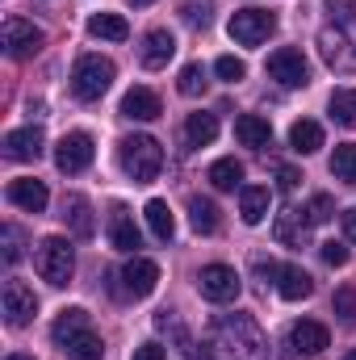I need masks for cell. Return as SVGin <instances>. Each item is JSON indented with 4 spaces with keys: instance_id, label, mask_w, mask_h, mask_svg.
Listing matches in <instances>:
<instances>
[{
    "instance_id": "1",
    "label": "cell",
    "mask_w": 356,
    "mask_h": 360,
    "mask_svg": "<svg viewBox=\"0 0 356 360\" xmlns=\"http://www.w3.org/2000/svg\"><path fill=\"white\" fill-rule=\"evenodd\" d=\"M201 360H268V344L248 314H227L205 331Z\"/></svg>"
},
{
    "instance_id": "2",
    "label": "cell",
    "mask_w": 356,
    "mask_h": 360,
    "mask_svg": "<svg viewBox=\"0 0 356 360\" xmlns=\"http://www.w3.org/2000/svg\"><path fill=\"white\" fill-rule=\"evenodd\" d=\"M117 160H122V172L134 184H147V180L160 176V168H164V147L151 134H130V139H122Z\"/></svg>"
},
{
    "instance_id": "3",
    "label": "cell",
    "mask_w": 356,
    "mask_h": 360,
    "mask_svg": "<svg viewBox=\"0 0 356 360\" xmlns=\"http://www.w3.org/2000/svg\"><path fill=\"white\" fill-rule=\"evenodd\" d=\"M113 76H117L113 59H105V55H80L76 68H72V92H76V101H101L109 92V84H113Z\"/></svg>"
},
{
    "instance_id": "4",
    "label": "cell",
    "mask_w": 356,
    "mask_h": 360,
    "mask_svg": "<svg viewBox=\"0 0 356 360\" xmlns=\"http://www.w3.org/2000/svg\"><path fill=\"white\" fill-rule=\"evenodd\" d=\"M34 264H38V276H42L46 285L63 289V285L72 281V272H76V252H72V243H68L63 235H46V239L38 243Z\"/></svg>"
},
{
    "instance_id": "5",
    "label": "cell",
    "mask_w": 356,
    "mask_h": 360,
    "mask_svg": "<svg viewBox=\"0 0 356 360\" xmlns=\"http://www.w3.org/2000/svg\"><path fill=\"white\" fill-rule=\"evenodd\" d=\"M272 30H276V13H268V8H235L227 21V34L239 46H260V42H268Z\"/></svg>"
},
{
    "instance_id": "6",
    "label": "cell",
    "mask_w": 356,
    "mask_h": 360,
    "mask_svg": "<svg viewBox=\"0 0 356 360\" xmlns=\"http://www.w3.org/2000/svg\"><path fill=\"white\" fill-rule=\"evenodd\" d=\"M197 289H201V297H205V302L227 306V302H235V297H239L243 281H239V272L231 269V264H205V269L197 272Z\"/></svg>"
},
{
    "instance_id": "7",
    "label": "cell",
    "mask_w": 356,
    "mask_h": 360,
    "mask_svg": "<svg viewBox=\"0 0 356 360\" xmlns=\"http://www.w3.org/2000/svg\"><path fill=\"white\" fill-rule=\"evenodd\" d=\"M268 76L281 84V89H306L310 84V63L298 46H281L268 55Z\"/></svg>"
},
{
    "instance_id": "8",
    "label": "cell",
    "mask_w": 356,
    "mask_h": 360,
    "mask_svg": "<svg viewBox=\"0 0 356 360\" xmlns=\"http://www.w3.org/2000/svg\"><path fill=\"white\" fill-rule=\"evenodd\" d=\"M0 42H4V51H8L13 59H30V55L42 51L46 34H42L34 21H25V17H8L4 30H0Z\"/></svg>"
},
{
    "instance_id": "9",
    "label": "cell",
    "mask_w": 356,
    "mask_h": 360,
    "mask_svg": "<svg viewBox=\"0 0 356 360\" xmlns=\"http://www.w3.org/2000/svg\"><path fill=\"white\" fill-rule=\"evenodd\" d=\"M0 302H4V319H8V327H30L34 314H38V293H34L25 281H17V276L4 281Z\"/></svg>"
},
{
    "instance_id": "10",
    "label": "cell",
    "mask_w": 356,
    "mask_h": 360,
    "mask_svg": "<svg viewBox=\"0 0 356 360\" xmlns=\"http://www.w3.org/2000/svg\"><path fill=\"white\" fill-rule=\"evenodd\" d=\"M92 155H96L92 134L72 130V134H63V139H59V147H55V168H59V172H68V176H76V172H84V168L92 164Z\"/></svg>"
},
{
    "instance_id": "11",
    "label": "cell",
    "mask_w": 356,
    "mask_h": 360,
    "mask_svg": "<svg viewBox=\"0 0 356 360\" xmlns=\"http://www.w3.org/2000/svg\"><path fill=\"white\" fill-rule=\"evenodd\" d=\"M319 55H323V63L336 68V72H352L356 68L352 42H348V34H344L340 25H323V30H319Z\"/></svg>"
},
{
    "instance_id": "12",
    "label": "cell",
    "mask_w": 356,
    "mask_h": 360,
    "mask_svg": "<svg viewBox=\"0 0 356 360\" xmlns=\"http://www.w3.org/2000/svg\"><path fill=\"white\" fill-rule=\"evenodd\" d=\"M155 285H160V264L147 256H134L122 269V293L126 297H147V293H155Z\"/></svg>"
},
{
    "instance_id": "13",
    "label": "cell",
    "mask_w": 356,
    "mask_h": 360,
    "mask_svg": "<svg viewBox=\"0 0 356 360\" xmlns=\"http://www.w3.org/2000/svg\"><path fill=\"white\" fill-rule=\"evenodd\" d=\"M42 147H46L42 126H21V130H8V134H4V155H8V160H17V164L38 160V155H42Z\"/></svg>"
},
{
    "instance_id": "14",
    "label": "cell",
    "mask_w": 356,
    "mask_h": 360,
    "mask_svg": "<svg viewBox=\"0 0 356 360\" xmlns=\"http://www.w3.org/2000/svg\"><path fill=\"white\" fill-rule=\"evenodd\" d=\"M172 55H177V38H172V30H151V34L143 38L139 63H143L147 72H160V68L172 63Z\"/></svg>"
},
{
    "instance_id": "15",
    "label": "cell",
    "mask_w": 356,
    "mask_h": 360,
    "mask_svg": "<svg viewBox=\"0 0 356 360\" xmlns=\"http://www.w3.org/2000/svg\"><path fill=\"white\" fill-rule=\"evenodd\" d=\"M289 340H293V348H298L302 356H319V352L331 348V331H327L323 323H314V319H298V323L289 327Z\"/></svg>"
},
{
    "instance_id": "16",
    "label": "cell",
    "mask_w": 356,
    "mask_h": 360,
    "mask_svg": "<svg viewBox=\"0 0 356 360\" xmlns=\"http://www.w3.org/2000/svg\"><path fill=\"white\" fill-rule=\"evenodd\" d=\"M109 243H113L117 252H139V248H143V235H139L134 214H130L126 205H113V210H109Z\"/></svg>"
},
{
    "instance_id": "17",
    "label": "cell",
    "mask_w": 356,
    "mask_h": 360,
    "mask_svg": "<svg viewBox=\"0 0 356 360\" xmlns=\"http://www.w3.org/2000/svg\"><path fill=\"white\" fill-rule=\"evenodd\" d=\"M63 222H68V231H72L76 239H92L96 218H92V205H89L84 193H68V197H63Z\"/></svg>"
},
{
    "instance_id": "18",
    "label": "cell",
    "mask_w": 356,
    "mask_h": 360,
    "mask_svg": "<svg viewBox=\"0 0 356 360\" xmlns=\"http://www.w3.org/2000/svg\"><path fill=\"white\" fill-rule=\"evenodd\" d=\"M272 235H276V243H285V248H306V243H310V218H306V210H285V214L276 218Z\"/></svg>"
},
{
    "instance_id": "19",
    "label": "cell",
    "mask_w": 356,
    "mask_h": 360,
    "mask_svg": "<svg viewBox=\"0 0 356 360\" xmlns=\"http://www.w3.org/2000/svg\"><path fill=\"white\" fill-rule=\"evenodd\" d=\"M8 201H13V205H21L25 214H42V210H46V201H51V193H46V184H42V180L21 176V180H8Z\"/></svg>"
},
{
    "instance_id": "20",
    "label": "cell",
    "mask_w": 356,
    "mask_h": 360,
    "mask_svg": "<svg viewBox=\"0 0 356 360\" xmlns=\"http://www.w3.org/2000/svg\"><path fill=\"white\" fill-rule=\"evenodd\" d=\"M276 293L285 302H302V297L314 293V276L302 269V264H281V272H276Z\"/></svg>"
},
{
    "instance_id": "21",
    "label": "cell",
    "mask_w": 356,
    "mask_h": 360,
    "mask_svg": "<svg viewBox=\"0 0 356 360\" xmlns=\"http://www.w3.org/2000/svg\"><path fill=\"white\" fill-rule=\"evenodd\" d=\"M268 201H272L268 184H243L239 188V214H243L248 226H260L268 218Z\"/></svg>"
},
{
    "instance_id": "22",
    "label": "cell",
    "mask_w": 356,
    "mask_h": 360,
    "mask_svg": "<svg viewBox=\"0 0 356 360\" xmlns=\"http://www.w3.org/2000/svg\"><path fill=\"white\" fill-rule=\"evenodd\" d=\"M122 113L134 117V122H155V117L164 113V105H160V96L151 89H130L122 96Z\"/></svg>"
},
{
    "instance_id": "23",
    "label": "cell",
    "mask_w": 356,
    "mask_h": 360,
    "mask_svg": "<svg viewBox=\"0 0 356 360\" xmlns=\"http://www.w3.org/2000/svg\"><path fill=\"white\" fill-rule=\"evenodd\" d=\"M235 139L243 147H252V151H265L268 143H272V126H268V117H260V113H243L235 122Z\"/></svg>"
},
{
    "instance_id": "24",
    "label": "cell",
    "mask_w": 356,
    "mask_h": 360,
    "mask_svg": "<svg viewBox=\"0 0 356 360\" xmlns=\"http://www.w3.org/2000/svg\"><path fill=\"white\" fill-rule=\"evenodd\" d=\"M59 352H63L68 360H101V356H105V344H101V335H96V331L84 327V331L68 335V340L59 344Z\"/></svg>"
},
{
    "instance_id": "25",
    "label": "cell",
    "mask_w": 356,
    "mask_h": 360,
    "mask_svg": "<svg viewBox=\"0 0 356 360\" xmlns=\"http://www.w3.org/2000/svg\"><path fill=\"white\" fill-rule=\"evenodd\" d=\"M289 147H293L298 155H314V151L323 147V126L310 122V117L293 122V126H289Z\"/></svg>"
},
{
    "instance_id": "26",
    "label": "cell",
    "mask_w": 356,
    "mask_h": 360,
    "mask_svg": "<svg viewBox=\"0 0 356 360\" xmlns=\"http://www.w3.org/2000/svg\"><path fill=\"white\" fill-rule=\"evenodd\" d=\"M143 214H147V226H151V235H155L160 243H172V235H177V218H172V210H168V201H160V197H151Z\"/></svg>"
},
{
    "instance_id": "27",
    "label": "cell",
    "mask_w": 356,
    "mask_h": 360,
    "mask_svg": "<svg viewBox=\"0 0 356 360\" xmlns=\"http://www.w3.org/2000/svg\"><path fill=\"white\" fill-rule=\"evenodd\" d=\"M89 34L92 38H109V42H126V38H130V25H126L122 13H92Z\"/></svg>"
},
{
    "instance_id": "28",
    "label": "cell",
    "mask_w": 356,
    "mask_h": 360,
    "mask_svg": "<svg viewBox=\"0 0 356 360\" xmlns=\"http://www.w3.org/2000/svg\"><path fill=\"white\" fill-rule=\"evenodd\" d=\"M218 139V117L214 113H189L184 122V143L189 147H210Z\"/></svg>"
},
{
    "instance_id": "29",
    "label": "cell",
    "mask_w": 356,
    "mask_h": 360,
    "mask_svg": "<svg viewBox=\"0 0 356 360\" xmlns=\"http://www.w3.org/2000/svg\"><path fill=\"white\" fill-rule=\"evenodd\" d=\"M189 222L197 235H214L218 231V205L210 197H189Z\"/></svg>"
},
{
    "instance_id": "30",
    "label": "cell",
    "mask_w": 356,
    "mask_h": 360,
    "mask_svg": "<svg viewBox=\"0 0 356 360\" xmlns=\"http://www.w3.org/2000/svg\"><path fill=\"white\" fill-rule=\"evenodd\" d=\"M327 113H331V122L336 126H356V89H336L331 92V101H327Z\"/></svg>"
},
{
    "instance_id": "31",
    "label": "cell",
    "mask_w": 356,
    "mask_h": 360,
    "mask_svg": "<svg viewBox=\"0 0 356 360\" xmlns=\"http://www.w3.org/2000/svg\"><path fill=\"white\" fill-rule=\"evenodd\" d=\"M84 327H89V310L72 306V310H63V314L51 323V340H55V344H63L68 335H76V331H84Z\"/></svg>"
},
{
    "instance_id": "32",
    "label": "cell",
    "mask_w": 356,
    "mask_h": 360,
    "mask_svg": "<svg viewBox=\"0 0 356 360\" xmlns=\"http://www.w3.org/2000/svg\"><path fill=\"white\" fill-rule=\"evenodd\" d=\"M239 180H243V164H239V160H218V164H210V184H214V188H222V193L243 188Z\"/></svg>"
},
{
    "instance_id": "33",
    "label": "cell",
    "mask_w": 356,
    "mask_h": 360,
    "mask_svg": "<svg viewBox=\"0 0 356 360\" xmlns=\"http://www.w3.org/2000/svg\"><path fill=\"white\" fill-rule=\"evenodd\" d=\"M331 172H336V180H344V184H356V143H340L336 147Z\"/></svg>"
},
{
    "instance_id": "34",
    "label": "cell",
    "mask_w": 356,
    "mask_h": 360,
    "mask_svg": "<svg viewBox=\"0 0 356 360\" xmlns=\"http://www.w3.org/2000/svg\"><path fill=\"white\" fill-rule=\"evenodd\" d=\"M177 89H180V96H201L205 92V68L201 63H184L177 76Z\"/></svg>"
},
{
    "instance_id": "35",
    "label": "cell",
    "mask_w": 356,
    "mask_h": 360,
    "mask_svg": "<svg viewBox=\"0 0 356 360\" xmlns=\"http://www.w3.org/2000/svg\"><path fill=\"white\" fill-rule=\"evenodd\" d=\"M331 310H336V319H340L344 327H356V289L352 285H340V289H336Z\"/></svg>"
},
{
    "instance_id": "36",
    "label": "cell",
    "mask_w": 356,
    "mask_h": 360,
    "mask_svg": "<svg viewBox=\"0 0 356 360\" xmlns=\"http://www.w3.org/2000/svg\"><path fill=\"white\" fill-rule=\"evenodd\" d=\"M331 214H336V201H331L327 193H314V197L306 201V218H310V226H323V222H331Z\"/></svg>"
},
{
    "instance_id": "37",
    "label": "cell",
    "mask_w": 356,
    "mask_h": 360,
    "mask_svg": "<svg viewBox=\"0 0 356 360\" xmlns=\"http://www.w3.org/2000/svg\"><path fill=\"white\" fill-rule=\"evenodd\" d=\"M214 72H218V80H227V84H239V80L248 76V63H243V59H235V55H222V59L214 63Z\"/></svg>"
},
{
    "instance_id": "38",
    "label": "cell",
    "mask_w": 356,
    "mask_h": 360,
    "mask_svg": "<svg viewBox=\"0 0 356 360\" xmlns=\"http://www.w3.org/2000/svg\"><path fill=\"white\" fill-rule=\"evenodd\" d=\"M0 239H4V252H0L4 264H17V260H21V231H17V226H4Z\"/></svg>"
},
{
    "instance_id": "39",
    "label": "cell",
    "mask_w": 356,
    "mask_h": 360,
    "mask_svg": "<svg viewBox=\"0 0 356 360\" xmlns=\"http://www.w3.org/2000/svg\"><path fill=\"white\" fill-rule=\"evenodd\" d=\"M319 252H323V264H331V269H344V264H348V248H344V243H336V239H331V243H323Z\"/></svg>"
},
{
    "instance_id": "40",
    "label": "cell",
    "mask_w": 356,
    "mask_h": 360,
    "mask_svg": "<svg viewBox=\"0 0 356 360\" xmlns=\"http://www.w3.org/2000/svg\"><path fill=\"white\" fill-rule=\"evenodd\" d=\"M298 184H302L298 168H289V164H281V168H276V188H281L285 197H293V193H298Z\"/></svg>"
},
{
    "instance_id": "41",
    "label": "cell",
    "mask_w": 356,
    "mask_h": 360,
    "mask_svg": "<svg viewBox=\"0 0 356 360\" xmlns=\"http://www.w3.org/2000/svg\"><path fill=\"white\" fill-rule=\"evenodd\" d=\"M130 360H168V348L151 340V344H139V348H134V356H130Z\"/></svg>"
},
{
    "instance_id": "42",
    "label": "cell",
    "mask_w": 356,
    "mask_h": 360,
    "mask_svg": "<svg viewBox=\"0 0 356 360\" xmlns=\"http://www.w3.org/2000/svg\"><path fill=\"white\" fill-rule=\"evenodd\" d=\"M327 4H331V13H336V17H340V21H352V17H356L352 0H327Z\"/></svg>"
},
{
    "instance_id": "43",
    "label": "cell",
    "mask_w": 356,
    "mask_h": 360,
    "mask_svg": "<svg viewBox=\"0 0 356 360\" xmlns=\"http://www.w3.org/2000/svg\"><path fill=\"white\" fill-rule=\"evenodd\" d=\"M340 222H344V235L356 243V210H344V214H340Z\"/></svg>"
},
{
    "instance_id": "44",
    "label": "cell",
    "mask_w": 356,
    "mask_h": 360,
    "mask_svg": "<svg viewBox=\"0 0 356 360\" xmlns=\"http://www.w3.org/2000/svg\"><path fill=\"white\" fill-rule=\"evenodd\" d=\"M256 272L265 276V285H268V281H272V276L281 272V264H272V260H256Z\"/></svg>"
},
{
    "instance_id": "45",
    "label": "cell",
    "mask_w": 356,
    "mask_h": 360,
    "mask_svg": "<svg viewBox=\"0 0 356 360\" xmlns=\"http://www.w3.org/2000/svg\"><path fill=\"white\" fill-rule=\"evenodd\" d=\"M130 4H134V8H143V4H155V0H130Z\"/></svg>"
},
{
    "instance_id": "46",
    "label": "cell",
    "mask_w": 356,
    "mask_h": 360,
    "mask_svg": "<svg viewBox=\"0 0 356 360\" xmlns=\"http://www.w3.org/2000/svg\"><path fill=\"white\" fill-rule=\"evenodd\" d=\"M344 360H356V348H352V352H348V356H344Z\"/></svg>"
},
{
    "instance_id": "47",
    "label": "cell",
    "mask_w": 356,
    "mask_h": 360,
    "mask_svg": "<svg viewBox=\"0 0 356 360\" xmlns=\"http://www.w3.org/2000/svg\"><path fill=\"white\" fill-rule=\"evenodd\" d=\"M8 360H34V356H8Z\"/></svg>"
}]
</instances>
